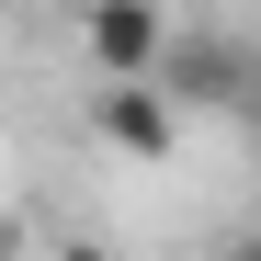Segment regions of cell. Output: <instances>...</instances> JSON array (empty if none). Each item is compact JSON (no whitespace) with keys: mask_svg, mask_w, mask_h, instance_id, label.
I'll use <instances>...</instances> for the list:
<instances>
[{"mask_svg":"<svg viewBox=\"0 0 261 261\" xmlns=\"http://www.w3.org/2000/svg\"><path fill=\"white\" fill-rule=\"evenodd\" d=\"M159 80L182 91V114H204V102H216V114H239V102H250V57H239V46H170Z\"/></svg>","mask_w":261,"mask_h":261,"instance_id":"3","label":"cell"},{"mask_svg":"<svg viewBox=\"0 0 261 261\" xmlns=\"http://www.w3.org/2000/svg\"><path fill=\"white\" fill-rule=\"evenodd\" d=\"M91 137L114 159H170L182 148V91L148 68V80H91Z\"/></svg>","mask_w":261,"mask_h":261,"instance_id":"1","label":"cell"},{"mask_svg":"<svg viewBox=\"0 0 261 261\" xmlns=\"http://www.w3.org/2000/svg\"><path fill=\"white\" fill-rule=\"evenodd\" d=\"M239 114H250V125H261V80H250V102H239Z\"/></svg>","mask_w":261,"mask_h":261,"instance_id":"4","label":"cell"},{"mask_svg":"<svg viewBox=\"0 0 261 261\" xmlns=\"http://www.w3.org/2000/svg\"><path fill=\"white\" fill-rule=\"evenodd\" d=\"M80 46H91V80H148L170 57V12L159 0H91L80 12Z\"/></svg>","mask_w":261,"mask_h":261,"instance_id":"2","label":"cell"}]
</instances>
